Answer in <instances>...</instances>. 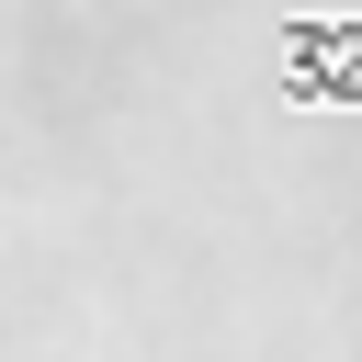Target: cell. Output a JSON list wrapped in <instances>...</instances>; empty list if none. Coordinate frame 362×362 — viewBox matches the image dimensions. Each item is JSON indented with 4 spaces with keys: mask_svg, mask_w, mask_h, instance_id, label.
Wrapping results in <instances>:
<instances>
[{
    "mask_svg": "<svg viewBox=\"0 0 362 362\" xmlns=\"http://www.w3.org/2000/svg\"><path fill=\"white\" fill-rule=\"evenodd\" d=\"M305 102H351V113H362V68H328V57H317V68H305Z\"/></svg>",
    "mask_w": 362,
    "mask_h": 362,
    "instance_id": "cell-1",
    "label": "cell"
}]
</instances>
